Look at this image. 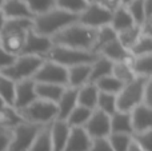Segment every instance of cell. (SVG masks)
<instances>
[{"instance_id": "1", "label": "cell", "mask_w": 152, "mask_h": 151, "mask_svg": "<svg viewBox=\"0 0 152 151\" xmlns=\"http://www.w3.org/2000/svg\"><path fill=\"white\" fill-rule=\"evenodd\" d=\"M95 35H96V29H92L76 21L55 34L51 37V42H52V45L92 52Z\"/></svg>"}, {"instance_id": "2", "label": "cell", "mask_w": 152, "mask_h": 151, "mask_svg": "<svg viewBox=\"0 0 152 151\" xmlns=\"http://www.w3.org/2000/svg\"><path fill=\"white\" fill-rule=\"evenodd\" d=\"M29 29H32V19H5L0 31V47L13 56L20 55Z\"/></svg>"}, {"instance_id": "3", "label": "cell", "mask_w": 152, "mask_h": 151, "mask_svg": "<svg viewBox=\"0 0 152 151\" xmlns=\"http://www.w3.org/2000/svg\"><path fill=\"white\" fill-rule=\"evenodd\" d=\"M77 15L63 11L58 7H53L52 10L47 11L44 13H40L34 16L32 19V29L36 34L43 35L47 37H52L55 34L66 28L67 26L77 21Z\"/></svg>"}, {"instance_id": "4", "label": "cell", "mask_w": 152, "mask_h": 151, "mask_svg": "<svg viewBox=\"0 0 152 151\" xmlns=\"http://www.w3.org/2000/svg\"><path fill=\"white\" fill-rule=\"evenodd\" d=\"M99 55L91 52V51H80L74 48L60 47V45H52L44 55L42 56L44 60H50L53 63L63 66L66 68L77 66V64H92Z\"/></svg>"}, {"instance_id": "5", "label": "cell", "mask_w": 152, "mask_h": 151, "mask_svg": "<svg viewBox=\"0 0 152 151\" xmlns=\"http://www.w3.org/2000/svg\"><path fill=\"white\" fill-rule=\"evenodd\" d=\"M152 78L135 76L131 82L123 84L121 90L116 95V108L118 111L129 112L132 108L143 103L144 96V88L148 80Z\"/></svg>"}, {"instance_id": "6", "label": "cell", "mask_w": 152, "mask_h": 151, "mask_svg": "<svg viewBox=\"0 0 152 151\" xmlns=\"http://www.w3.org/2000/svg\"><path fill=\"white\" fill-rule=\"evenodd\" d=\"M44 59L40 56L34 55H18L15 56L13 62L8 67L0 71L3 76L8 78L13 83L20 82V80L32 79L35 72L39 70Z\"/></svg>"}, {"instance_id": "7", "label": "cell", "mask_w": 152, "mask_h": 151, "mask_svg": "<svg viewBox=\"0 0 152 151\" xmlns=\"http://www.w3.org/2000/svg\"><path fill=\"white\" fill-rule=\"evenodd\" d=\"M18 111L24 119V122L39 126L51 125L58 117L56 104L42 100V99H36L31 104H28L21 110H18Z\"/></svg>"}, {"instance_id": "8", "label": "cell", "mask_w": 152, "mask_h": 151, "mask_svg": "<svg viewBox=\"0 0 152 151\" xmlns=\"http://www.w3.org/2000/svg\"><path fill=\"white\" fill-rule=\"evenodd\" d=\"M40 128L42 126L27 122L13 127L11 130V141L8 151H28Z\"/></svg>"}, {"instance_id": "9", "label": "cell", "mask_w": 152, "mask_h": 151, "mask_svg": "<svg viewBox=\"0 0 152 151\" xmlns=\"http://www.w3.org/2000/svg\"><path fill=\"white\" fill-rule=\"evenodd\" d=\"M32 80L35 83H48L67 87V68L53 62L44 60L32 76Z\"/></svg>"}, {"instance_id": "10", "label": "cell", "mask_w": 152, "mask_h": 151, "mask_svg": "<svg viewBox=\"0 0 152 151\" xmlns=\"http://www.w3.org/2000/svg\"><path fill=\"white\" fill-rule=\"evenodd\" d=\"M112 12L100 5L99 3H92L86 7V10L79 15L77 21L86 27H89L92 29H97L100 27L108 26L111 21Z\"/></svg>"}, {"instance_id": "11", "label": "cell", "mask_w": 152, "mask_h": 151, "mask_svg": "<svg viewBox=\"0 0 152 151\" xmlns=\"http://www.w3.org/2000/svg\"><path fill=\"white\" fill-rule=\"evenodd\" d=\"M84 131L91 139H100L107 138L111 134V126H110V115L94 110L89 117L88 122L84 125Z\"/></svg>"}, {"instance_id": "12", "label": "cell", "mask_w": 152, "mask_h": 151, "mask_svg": "<svg viewBox=\"0 0 152 151\" xmlns=\"http://www.w3.org/2000/svg\"><path fill=\"white\" fill-rule=\"evenodd\" d=\"M51 47H52L51 37L43 36V35L36 34L34 29H29L27 32L24 47L20 55H34V56H40L42 58Z\"/></svg>"}, {"instance_id": "13", "label": "cell", "mask_w": 152, "mask_h": 151, "mask_svg": "<svg viewBox=\"0 0 152 151\" xmlns=\"http://www.w3.org/2000/svg\"><path fill=\"white\" fill-rule=\"evenodd\" d=\"M35 92V82L32 79L20 80L15 83V98H13V108L21 110L36 100Z\"/></svg>"}, {"instance_id": "14", "label": "cell", "mask_w": 152, "mask_h": 151, "mask_svg": "<svg viewBox=\"0 0 152 151\" xmlns=\"http://www.w3.org/2000/svg\"><path fill=\"white\" fill-rule=\"evenodd\" d=\"M129 117H131L134 134L152 130V107H148L142 103L129 111Z\"/></svg>"}, {"instance_id": "15", "label": "cell", "mask_w": 152, "mask_h": 151, "mask_svg": "<svg viewBox=\"0 0 152 151\" xmlns=\"http://www.w3.org/2000/svg\"><path fill=\"white\" fill-rule=\"evenodd\" d=\"M71 133V127L66 123V120L55 119L50 125L51 134V143H52V151H63L67 143V139Z\"/></svg>"}, {"instance_id": "16", "label": "cell", "mask_w": 152, "mask_h": 151, "mask_svg": "<svg viewBox=\"0 0 152 151\" xmlns=\"http://www.w3.org/2000/svg\"><path fill=\"white\" fill-rule=\"evenodd\" d=\"M77 106V88L66 87L59 98L58 103H56V108H58V117L56 119L66 120L69 112Z\"/></svg>"}, {"instance_id": "17", "label": "cell", "mask_w": 152, "mask_h": 151, "mask_svg": "<svg viewBox=\"0 0 152 151\" xmlns=\"http://www.w3.org/2000/svg\"><path fill=\"white\" fill-rule=\"evenodd\" d=\"M1 13L4 19H34V15L23 0H4Z\"/></svg>"}, {"instance_id": "18", "label": "cell", "mask_w": 152, "mask_h": 151, "mask_svg": "<svg viewBox=\"0 0 152 151\" xmlns=\"http://www.w3.org/2000/svg\"><path fill=\"white\" fill-rule=\"evenodd\" d=\"M92 139L87 135L84 128H71L69 136L63 151H88Z\"/></svg>"}, {"instance_id": "19", "label": "cell", "mask_w": 152, "mask_h": 151, "mask_svg": "<svg viewBox=\"0 0 152 151\" xmlns=\"http://www.w3.org/2000/svg\"><path fill=\"white\" fill-rule=\"evenodd\" d=\"M91 64H77L67 68V87L79 88L88 83Z\"/></svg>"}, {"instance_id": "20", "label": "cell", "mask_w": 152, "mask_h": 151, "mask_svg": "<svg viewBox=\"0 0 152 151\" xmlns=\"http://www.w3.org/2000/svg\"><path fill=\"white\" fill-rule=\"evenodd\" d=\"M97 95H99V91L96 86L94 83H86L84 86L77 88V106L86 107L94 111L96 108Z\"/></svg>"}, {"instance_id": "21", "label": "cell", "mask_w": 152, "mask_h": 151, "mask_svg": "<svg viewBox=\"0 0 152 151\" xmlns=\"http://www.w3.org/2000/svg\"><path fill=\"white\" fill-rule=\"evenodd\" d=\"M110 126L111 134H127V135L134 134L129 112L116 111L115 114L110 117Z\"/></svg>"}, {"instance_id": "22", "label": "cell", "mask_w": 152, "mask_h": 151, "mask_svg": "<svg viewBox=\"0 0 152 151\" xmlns=\"http://www.w3.org/2000/svg\"><path fill=\"white\" fill-rule=\"evenodd\" d=\"M63 86L58 84H48V83H35V92H36V98L42 99L45 102H51V103H58L59 98L61 96L64 91Z\"/></svg>"}, {"instance_id": "23", "label": "cell", "mask_w": 152, "mask_h": 151, "mask_svg": "<svg viewBox=\"0 0 152 151\" xmlns=\"http://www.w3.org/2000/svg\"><path fill=\"white\" fill-rule=\"evenodd\" d=\"M132 26H135V23H134L131 15L128 13V11H127V8L124 7V5L118 7L112 12L110 27L116 32V34L124 31V29H128L129 27H132Z\"/></svg>"}, {"instance_id": "24", "label": "cell", "mask_w": 152, "mask_h": 151, "mask_svg": "<svg viewBox=\"0 0 152 151\" xmlns=\"http://www.w3.org/2000/svg\"><path fill=\"white\" fill-rule=\"evenodd\" d=\"M97 55L108 59V60L112 62V63H119V62H123L124 59L129 55V51L126 50V48L120 44L118 37H116L113 42H111V43H108L107 45H104Z\"/></svg>"}, {"instance_id": "25", "label": "cell", "mask_w": 152, "mask_h": 151, "mask_svg": "<svg viewBox=\"0 0 152 151\" xmlns=\"http://www.w3.org/2000/svg\"><path fill=\"white\" fill-rule=\"evenodd\" d=\"M24 123V119L12 106H4L0 108V127L12 130L13 127Z\"/></svg>"}, {"instance_id": "26", "label": "cell", "mask_w": 152, "mask_h": 151, "mask_svg": "<svg viewBox=\"0 0 152 151\" xmlns=\"http://www.w3.org/2000/svg\"><path fill=\"white\" fill-rule=\"evenodd\" d=\"M112 62H110L108 59L103 58V56H97L96 60L91 64V74H89V80L88 83H95L99 79H102L103 76L111 75L112 72Z\"/></svg>"}, {"instance_id": "27", "label": "cell", "mask_w": 152, "mask_h": 151, "mask_svg": "<svg viewBox=\"0 0 152 151\" xmlns=\"http://www.w3.org/2000/svg\"><path fill=\"white\" fill-rule=\"evenodd\" d=\"M116 37H118V34L111 28L110 24L97 28L96 35H95V42H94V47H92V52L97 55L104 45H107L108 43L113 42Z\"/></svg>"}, {"instance_id": "28", "label": "cell", "mask_w": 152, "mask_h": 151, "mask_svg": "<svg viewBox=\"0 0 152 151\" xmlns=\"http://www.w3.org/2000/svg\"><path fill=\"white\" fill-rule=\"evenodd\" d=\"M92 114V110H88L86 107H81V106H76L69 115L67 117L66 123L71 128H83L84 125L88 122L89 117Z\"/></svg>"}, {"instance_id": "29", "label": "cell", "mask_w": 152, "mask_h": 151, "mask_svg": "<svg viewBox=\"0 0 152 151\" xmlns=\"http://www.w3.org/2000/svg\"><path fill=\"white\" fill-rule=\"evenodd\" d=\"M28 151H52V143H51V134L50 125L42 126L32 142Z\"/></svg>"}, {"instance_id": "30", "label": "cell", "mask_w": 152, "mask_h": 151, "mask_svg": "<svg viewBox=\"0 0 152 151\" xmlns=\"http://www.w3.org/2000/svg\"><path fill=\"white\" fill-rule=\"evenodd\" d=\"M132 72L135 76L152 78V54L135 58L132 64Z\"/></svg>"}, {"instance_id": "31", "label": "cell", "mask_w": 152, "mask_h": 151, "mask_svg": "<svg viewBox=\"0 0 152 151\" xmlns=\"http://www.w3.org/2000/svg\"><path fill=\"white\" fill-rule=\"evenodd\" d=\"M96 86L99 92H105V94H112V95H118L119 91L123 87V83L119 82L112 74L103 76L102 79H99L97 82L94 83Z\"/></svg>"}, {"instance_id": "32", "label": "cell", "mask_w": 152, "mask_h": 151, "mask_svg": "<svg viewBox=\"0 0 152 151\" xmlns=\"http://www.w3.org/2000/svg\"><path fill=\"white\" fill-rule=\"evenodd\" d=\"M142 36V27L135 24V26L129 27L128 29L119 32L118 34V40L120 42V44L123 45L126 50H131V47L137 42V39Z\"/></svg>"}, {"instance_id": "33", "label": "cell", "mask_w": 152, "mask_h": 151, "mask_svg": "<svg viewBox=\"0 0 152 151\" xmlns=\"http://www.w3.org/2000/svg\"><path fill=\"white\" fill-rule=\"evenodd\" d=\"M99 111L104 112L107 115H113L118 108H116V95L112 94H105V92H99L97 95V102H96V108Z\"/></svg>"}, {"instance_id": "34", "label": "cell", "mask_w": 152, "mask_h": 151, "mask_svg": "<svg viewBox=\"0 0 152 151\" xmlns=\"http://www.w3.org/2000/svg\"><path fill=\"white\" fill-rule=\"evenodd\" d=\"M144 1L145 0H132L131 3L126 5L128 13L131 15L132 20L135 24L142 26L145 20V12H144Z\"/></svg>"}, {"instance_id": "35", "label": "cell", "mask_w": 152, "mask_h": 151, "mask_svg": "<svg viewBox=\"0 0 152 151\" xmlns=\"http://www.w3.org/2000/svg\"><path fill=\"white\" fill-rule=\"evenodd\" d=\"M87 5L88 3L86 0H55V7L77 16L86 10Z\"/></svg>"}, {"instance_id": "36", "label": "cell", "mask_w": 152, "mask_h": 151, "mask_svg": "<svg viewBox=\"0 0 152 151\" xmlns=\"http://www.w3.org/2000/svg\"><path fill=\"white\" fill-rule=\"evenodd\" d=\"M129 54L135 58L137 56H144V55H151L152 54V36H142L137 39V42L129 50Z\"/></svg>"}, {"instance_id": "37", "label": "cell", "mask_w": 152, "mask_h": 151, "mask_svg": "<svg viewBox=\"0 0 152 151\" xmlns=\"http://www.w3.org/2000/svg\"><path fill=\"white\" fill-rule=\"evenodd\" d=\"M0 98L3 99L7 106H13V98H15V83L8 78L0 74Z\"/></svg>"}, {"instance_id": "38", "label": "cell", "mask_w": 152, "mask_h": 151, "mask_svg": "<svg viewBox=\"0 0 152 151\" xmlns=\"http://www.w3.org/2000/svg\"><path fill=\"white\" fill-rule=\"evenodd\" d=\"M108 143L113 151H127L132 142V135L127 134H110L107 136Z\"/></svg>"}, {"instance_id": "39", "label": "cell", "mask_w": 152, "mask_h": 151, "mask_svg": "<svg viewBox=\"0 0 152 151\" xmlns=\"http://www.w3.org/2000/svg\"><path fill=\"white\" fill-rule=\"evenodd\" d=\"M34 16L44 13L55 7V0H23Z\"/></svg>"}, {"instance_id": "40", "label": "cell", "mask_w": 152, "mask_h": 151, "mask_svg": "<svg viewBox=\"0 0 152 151\" xmlns=\"http://www.w3.org/2000/svg\"><path fill=\"white\" fill-rule=\"evenodd\" d=\"M111 74H112L119 82L123 83V84L131 82V80L135 78L132 70L129 68L128 66H126L124 63H121V62L112 64V72H111Z\"/></svg>"}, {"instance_id": "41", "label": "cell", "mask_w": 152, "mask_h": 151, "mask_svg": "<svg viewBox=\"0 0 152 151\" xmlns=\"http://www.w3.org/2000/svg\"><path fill=\"white\" fill-rule=\"evenodd\" d=\"M132 141L143 151H152V130L139 133V134H134L132 135Z\"/></svg>"}, {"instance_id": "42", "label": "cell", "mask_w": 152, "mask_h": 151, "mask_svg": "<svg viewBox=\"0 0 152 151\" xmlns=\"http://www.w3.org/2000/svg\"><path fill=\"white\" fill-rule=\"evenodd\" d=\"M88 151H113V150L111 149L107 138H100V139H92L91 147H89Z\"/></svg>"}, {"instance_id": "43", "label": "cell", "mask_w": 152, "mask_h": 151, "mask_svg": "<svg viewBox=\"0 0 152 151\" xmlns=\"http://www.w3.org/2000/svg\"><path fill=\"white\" fill-rule=\"evenodd\" d=\"M11 141V130L0 127V151H8Z\"/></svg>"}, {"instance_id": "44", "label": "cell", "mask_w": 152, "mask_h": 151, "mask_svg": "<svg viewBox=\"0 0 152 151\" xmlns=\"http://www.w3.org/2000/svg\"><path fill=\"white\" fill-rule=\"evenodd\" d=\"M13 59H15V56L8 54L7 51H4L1 47H0V71L4 70L5 67L10 66V64L13 62Z\"/></svg>"}, {"instance_id": "45", "label": "cell", "mask_w": 152, "mask_h": 151, "mask_svg": "<svg viewBox=\"0 0 152 151\" xmlns=\"http://www.w3.org/2000/svg\"><path fill=\"white\" fill-rule=\"evenodd\" d=\"M143 104L152 107V79L148 80L147 86L144 88V96H143Z\"/></svg>"}, {"instance_id": "46", "label": "cell", "mask_w": 152, "mask_h": 151, "mask_svg": "<svg viewBox=\"0 0 152 151\" xmlns=\"http://www.w3.org/2000/svg\"><path fill=\"white\" fill-rule=\"evenodd\" d=\"M99 4L103 5L104 8H107V10L111 11V12H113L116 8L121 5L120 4V0H100Z\"/></svg>"}, {"instance_id": "47", "label": "cell", "mask_w": 152, "mask_h": 151, "mask_svg": "<svg viewBox=\"0 0 152 151\" xmlns=\"http://www.w3.org/2000/svg\"><path fill=\"white\" fill-rule=\"evenodd\" d=\"M127 151H143V150L140 149V147L137 146V144L135 143L134 141H132V142H131V144H129V147H128V150H127Z\"/></svg>"}, {"instance_id": "48", "label": "cell", "mask_w": 152, "mask_h": 151, "mask_svg": "<svg viewBox=\"0 0 152 151\" xmlns=\"http://www.w3.org/2000/svg\"><path fill=\"white\" fill-rule=\"evenodd\" d=\"M4 21H5L4 16H3V13H1V12H0V31H1L3 26H4Z\"/></svg>"}, {"instance_id": "49", "label": "cell", "mask_w": 152, "mask_h": 151, "mask_svg": "<svg viewBox=\"0 0 152 151\" xmlns=\"http://www.w3.org/2000/svg\"><path fill=\"white\" fill-rule=\"evenodd\" d=\"M131 1H132V0H120V4H121V5H124V7H126V5L128 4V3H131Z\"/></svg>"}, {"instance_id": "50", "label": "cell", "mask_w": 152, "mask_h": 151, "mask_svg": "<svg viewBox=\"0 0 152 151\" xmlns=\"http://www.w3.org/2000/svg\"><path fill=\"white\" fill-rule=\"evenodd\" d=\"M87 3H88V4H92V3H99L100 0H86Z\"/></svg>"}, {"instance_id": "51", "label": "cell", "mask_w": 152, "mask_h": 151, "mask_svg": "<svg viewBox=\"0 0 152 151\" xmlns=\"http://www.w3.org/2000/svg\"><path fill=\"white\" fill-rule=\"evenodd\" d=\"M4 106H7V104L4 103V102H3V99L0 98V108H1V107H4Z\"/></svg>"}, {"instance_id": "52", "label": "cell", "mask_w": 152, "mask_h": 151, "mask_svg": "<svg viewBox=\"0 0 152 151\" xmlns=\"http://www.w3.org/2000/svg\"><path fill=\"white\" fill-rule=\"evenodd\" d=\"M3 3H4V0H0V12H1V7H3Z\"/></svg>"}]
</instances>
